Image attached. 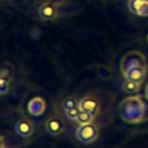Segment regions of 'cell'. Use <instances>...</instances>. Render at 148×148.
I'll use <instances>...</instances> for the list:
<instances>
[{
    "label": "cell",
    "mask_w": 148,
    "mask_h": 148,
    "mask_svg": "<svg viewBox=\"0 0 148 148\" xmlns=\"http://www.w3.org/2000/svg\"><path fill=\"white\" fill-rule=\"evenodd\" d=\"M0 148H5V141L2 138H0Z\"/></svg>",
    "instance_id": "16"
},
{
    "label": "cell",
    "mask_w": 148,
    "mask_h": 148,
    "mask_svg": "<svg viewBox=\"0 0 148 148\" xmlns=\"http://www.w3.org/2000/svg\"><path fill=\"white\" fill-rule=\"evenodd\" d=\"M147 42H148V36H147Z\"/></svg>",
    "instance_id": "19"
},
{
    "label": "cell",
    "mask_w": 148,
    "mask_h": 148,
    "mask_svg": "<svg viewBox=\"0 0 148 148\" xmlns=\"http://www.w3.org/2000/svg\"><path fill=\"white\" fill-rule=\"evenodd\" d=\"M9 81L10 79L0 76V95H5L9 91Z\"/></svg>",
    "instance_id": "13"
},
{
    "label": "cell",
    "mask_w": 148,
    "mask_h": 148,
    "mask_svg": "<svg viewBox=\"0 0 148 148\" xmlns=\"http://www.w3.org/2000/svg\"><path fill=\"white\" fill-rule=\"evenodd\" d=\"M46 103L42 97H34L28 103V112L34 117H40L45 112Z\"/></svg>",
    "instance_id": "7"
},
{
    "label": "cell",
    "mask_w": 148,
    "mask_h": 148,
    "mask_svg": "<svg viewBox=\"0 0 148 148\" xmlns=\"http://www.w3.org/2000/svg\"><path fill=\"white\" fill-rule=\"evenodd\" d=\"M145 96H146V98L148 99V83H147V86H146V89H145Z\"/></svg>",
    "instance_id": "17"
},
{
    "label": "cell",
    "mask_w": 148,
    "mask_h": 148,
    "mask_svg": "<svg viewBox=\"0 0 148 148\" xmlns=\"http://www.w3.org/2000/svg\"><path fill=\"white\" fill-rule=\"evenodd\" d=\"M3 67H5V65H1V66H0V76L10 79L13 71H12V69H8V68H3Z\"/></svg>",
    "instance_id": "15"
},
{
    "label": "cell",
    "mask_w": 148,
    "mask_h": 148,
    "mask_svg": "<svg viewBox=\"0 0 148 148\" xmlns=\"http://www.w3.org/2000/svg\"><path fill=\"white\" fill-rule=\"evenodd\" d=\"M141 67H147V59L143 53L139 51H130L127 52L120 62V69L121 73L125 74L128 71L141 68Z\"/></svg>",
    "instance_id": "2"
},
{
    "label": "cell",
    "mask_w": 148,
    "mask_h": 148,
    "mask_svg": "<svg viewBox=\"0 0 148 148\" xmlns=\"http://www.w3.org/2000/svg\"><path fill=\"white\" fill-rule=\"evenodd\" d=\"M50 1H53V2H54V3H56V2H61V1H62V0H50Z\"/></svg>",
    "instance_id": "18"
},
{
    "label": "cell",
    "mask_w": 148,
    "mask_h": 148,
    "mask_svg": "<svg viewBox=\"0 0 148 148\" xmlns=\"http://www.w3.org/2000/svg\"><path fill=\"white\" fill-rule=\"evenodd\" d=\"M141 84L142 83H140V82L125 79L124 82H123V90L126 91V92H128V94H135V92H138L140 90Z\"/></svg>",
    "instance_id": "10"
},
{
    "label": "cell",
    "mask_w": 148,
    "mask_h": 148,
    "mask_svg": "<svg viewBox=\"0 0 148 148\" xmlns=\"http://www.w3.org/2000/svg\"><path fill=\"white\" fill-rule=\"evenodd\" d=\"M94 117H95V116H92V114L89 113V112L81 111L80 114L77 116V118H76L75 121H76L79 125H86V124H90V123H92Z\"/></svg>",
    "instance_id": "11"
},
{
    "label": "cell",
    "mask_w": 148,
    "mask_h": 148,
    "mask_svg": "<svg viewBox=\"0 0 148 148\" xmlns=\"http://www.w3.org/2000/svg\"><path fill=\"white\" fill-rule=\"evenodd\" d=\"M38 15L43 21H53L58 16V8L52 2H44L38 8Z\"/></svg>",
    "instance_id": "6"
},
{
    "label": "cell",
    "mask_w": 148,
    "mask_h": 148,
    "mask_svg": "<svg viewBox=\"0 0 148 148\" xmlns=\"http://www.w3.org/2000/svg\"><path fill=\"white\" fill-rule=\"evenodd\" d=\"M79 106L81 111H86L91 113L92 116H96L99 112V102L94 96H84L79 101Z\"/></svg>",
    "instance_id": "4"
},
{
    "label": "cell",
    "mask_w": 148,
    "mask_h": 148,
    "mask_svg": "<svg viewBox=\"0 0 148 148\" xmlns=\"http://www.w3.org/2000/svg\"><path fill=\"white\" fill-rule=\"evenodd\" d=\"M46 131L52 135H59L65 131L64 121L58 117H50L45 123Z\"/></svg>",
    "instance_id": "9"
},
{
    "label": "cell",
    "mask_w": 148,
    "mask_h": 148,
    "mask_svg": "<svg viewBox=\"0 0 148 148\" xmlns=\"http://www.w3.org/2000/svg\"><path fill=\"white\" fill-rule=\"evenodd\" d=\"M76 138L81 143L89 145L98 138V128L92 123L80 125L76 128Z\"/></svg>",
    "instance_id": "3"
},
{
    "label": "cell",
    "mask_w": 148,
    "mask_h": 148,
    "mask_svg": "<svg viewBox=\"0 0 148 148\" xmlns=\"http://www.w3.org/2000/svg\"><path fill=\"white\" fill-rule=\"evenodd\" d=\"M127 7L133 15L148 17V0H128Z\"/></svg>",
    "instance_id": "5"
},
{
    "label": "cell",
    "mask_w": 148,
    "mask_h": 148,
    "mask_svg": "<svg viewBox=\"0 0 148 148\" xmlns=\"http://www.w3.org/2000/svg\"><path fill=\"white\" fill-rule=\"evenodd\" d=\"M61 105H62V109H64V110H67V109H71V108H73V106L79 105V102H77L74 97H66V98L62 101Z\"/></svg>",
    "instance_id": "14"
},
{
    "label": "cell",
    "mask_w": 148,
    "mask_h": 148,
    "mask_svg": "<svg viewBox=\"0 0 148 148\" xmlns=\"http://www.w3.org/2000/svg\"><path fill=\"white\" fill-rule=\"evenodd\" d=\"M34 124L25 118H22L20 120H17V123L15 124V133L21 136V138H29L34 133Z\"/></svg>",
    "instance_id": "8"
},
{
    "label": "cell",
    "mask_w": 148,
    "mask_h": 148,
    "mask_svg": "<svg viewBox=\"0 0 148 148\" xmlns=\"http://www.w3.org/2000/svg\"><path fill=\"white\" fill-rule=\"evenodd\" d=\"M119 113L127 124H139L146 119L147 105L140 96L126 97L120 102Z\"/></svg>",
    "instance_id": "1"
},
{
    "label": "cell",
    "mask_w": 148,
    "mask_h": 148,
    "mask_svg": "<svg viewBox=\"0 0 148 148\" xmlns=\"http://www.w3.org/2000/svg\"><path fill=\"white\" fill-rule=\"evenodd\" d=\"M80 112H81V109H80L79 105H76V106H73L71 109L65 110V116L71 120H76V118L80 114Z\"/></svg>",
    "instance_id": "12"
}]
</instances>
